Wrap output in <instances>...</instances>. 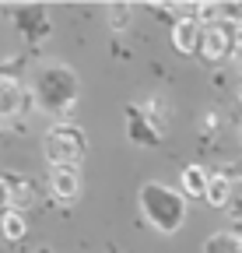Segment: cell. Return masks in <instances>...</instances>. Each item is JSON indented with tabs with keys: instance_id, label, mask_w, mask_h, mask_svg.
Listing matches in <instances>:
<instances>
[{
	"instance_id": "cell-1",
	"label": "cell",
	"mask_w": 242,
	"mask_h": 253,
	"mask_svg": "<svg viewBox=\"0 0 242 253\" xmlns=\"http://www.w3.org/2000/svg\"><path fill=\"white\" fill-rule=\"evenodd\" d=\"M28 95H32V106L49 113V116H64L74 109L77 95H81V81H77V71L67 67V63H39L35 74H32V84H28Z\"/></svg>"
},
{
	"instance_id": "cell-2",
	"label": "cell",
	"mask_w": 242,
	"mask_h": 253,
	"mask_svg": "<svg viewBox=\"0 0 242 253\" xmlns=\"http://www.w3.org/2000/svg\"><path fill=\"white\" fill-rule=\"evenodd\" d=\"M137 208L151 229H158L162 236H175L186 221V197L183 190H172L158 179H147L137 190Z\"/></svg>"
},
{
	"instance_id": "cell-3",
	"label": "cell",
	"mask_w": 242,
	"mask_h": 253,
	"mask_svg": "<svg viewBox=\"0 0 242 253\" xmlns=\"http://www.w3.org/2000/svg\"><path fill=\"white\" fill-rule=\"evenodd\" d=\"M42 151H46V162L53 169H81L84 155H88V134H84V126L67 123V120L53 123L49 130H46V137H42Z\"/></svg>"
},
{
	"instance_id": "cell-4",
	"label": "cell",
	"mask_w": 242,
	"mask_h": 253,
	"mask_svg": "<svg viewBox=\"0 0 242 253\" xmlns=\"http://www.w3.org/2000/svg\"><path fill=\"white\" fill-rule=\"evenodd\" d=\"M235 39H239V21L232 18H218L200 28V46H197V56L207 63V67H214V63L228 60L235 53Z\"/></svg>"
},
{
	"instance_id": "cell-5",
	"label": "cell",
	"mask_w": 242,
	"mask_h": 253,
	"mask_svg": "<svg viewBox=\"0 0 242 253\" xmlns=\"http://www.w3.org/2000/svg\"><path fill=\"white\" fill-rule=\"evenodd\" d=\"M127 137L134 144H144V148H158L165 137V126L155 123L140 106H127Z\"/></svg>"
},
{
	"instance_id": "cell-6",
	"label": "cell",
	"mask_w": 242,
	"mask_h": 253,
	"mask_svg": "<svg viewBox=\"0 0 242 253\" xmlns=\"http://www.w3.org/2000/svg\"><path fill=\"white\" fill-rule=\"evenodd\" d=\"M28 106H32V95H28V88L18 81V78H7L0 74V120H18L21 113H28Z\"/></svg>"
},
{
	"instance_id": "cell-7",
	"label": "cell",
	"mask_w": 242,
	"mask_h": 253,
	"mask_svg": "<svg viewBox=\"0 0 242 253\" xmlns=\"http://www.w3.org/2000/svg\"><path fill=\"white\" fill-rule=\"evenodd\" d=\"M49 194L60 204H74L81 197V169H53L49 176Z\"/></svg>"
},
{
	"instance_id": "cell-8",
	"label": "cell",
	"mask_w": 242,
	"mask_h": 253,
	"mask_svg": "<svg viewBox=\"0 0 242 253\" xmlns=\"http://www.w3.org/2000/svg\"><path fill=\"white\" fill-rule=\"evenodd\" d=\"M200 21L190 14V18H179L175 25H172V46L179 49V53H186V56H193L197 53V46H200Z\"/></svg>"
},
{
	"instance_id": "cell-9",
	"label": "cell",
	"mask_w": 242,
	"mask_h": 253,
	"mask_svg": "<svg viewBox=\"0 0 242 253\" xmlns=\"http://www.w3.org/2000/svg\"><path fill=\"white\" fill-rule=\"evenodd\" d=\"M232 176H225V172H210L207 176V190H204V201L210 204V208H228L232 204Z\"/></svg>"
},
{
	"instance_id": "cell-10",
	"label": "cell",
	"mask_w": 242,
	"mask_h": 253,
	"mask_svg": "<svg viewBox=\"0 0 242 253\" xmlns=\"http://www.w3.org/2000/svg\"><path fill=\"white\" fill-rule=\"evenodd\" d=\"M207 169L204 166H186L183 176H179V183H183V197H204V190H207Z\"/></svg>"
},
{
	"instance_id": "cell-11",
	"label": "cell",
	"mask_w": 242,
	"mask_h": 253,
	"mask_svg": "<svg viewBox=\"0 0 242 253\" xmlns=\"http://www.w3.org/2000/svg\"><path fill=\"white\" fill-rule=\"evenodd\" d=\"M18 25H21L32 39H42L46 32H49V18L42 14V7H25V11H18Z\"/></svg>"
},
{
	"instance_id": "cell-12",
	"label": "cell",
	"mask_w": 242,
	"mask_h": 253,
	"mask_svg": "<svg viewBox=\"0 0 242 253\" xmlns=\"http://www.w3.org/2000/svg\"><path fill=\"white\" fill-rule=\"evenodd\" d=\"M204 253H242V236H235V232H214V236H207Z\"/></svg>"
},
{
	"instance_id": "cell-13",
	"label": "cell",
	"mask_w": 242,
	"mask_h": 253,
	"mask_svg": "<svg viewBox=\"0 0 242 253\" xmlns=\"http://www.w3.org/2000/svg\"><path fill=\"white\" fill-rule=\"evenodd\" d=\"M0 229H4V236L11 239V243H18V239H25V218H21V211H4V218H0Z\"/></svg>"
},
{
	"instance_id": "cell-14",
	"label": "cell",
	"mask_w": 242,
	"mask_h": 253,
	"mask_svg": "<svg viewBox=\"0 0 242 253\" xmlns=\"http://www.w3.org/2000/svg\"><path fill=\"white\" fill-rule=\"evenodd\" d=\"M109 25H112L116 32H123V28L130 25V7H127V4H116V7H109Z\"/></svg>"
},
{
	"instance_id": "cell-15",
	"label": "cell",
	"mask_w": 242,
	"mask_h": 253,
	"mask_svg": "<svg viewBox=\"0 0 242 253\" xmlns=\"http://www.w3.org/2000/svg\"><path fill=\"white\" fill-rule=\"evenodd\" d=\"M0 211H11V186L0 183Z\"/></svg>"
},
{
	"instance_id": "cell-16",
	"label": "cell",
	"mask_w": 242,
	"mask_h": 253,
	"mask_svg": "<svg viewBox=\"0 0 242 253\" xmlns=\"http://www.w3.org/2000/svg\"><path fill=\"white\" fill-rule=\"evenodd\" d=\"M239 141H242V123H239Z\"/></svg>"
}]
</instances>
